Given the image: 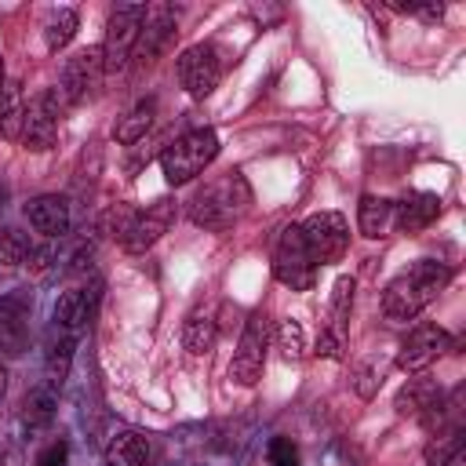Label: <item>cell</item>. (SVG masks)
<instances>
[{"label": "cell", "instance_id": "obj_1", "mask_svg": "<svg viewBox=\"0 0 466 466\" xmlns=\"http://www.w3.org/2000/svg\"><path fill=\"white\" fill-rule=\"evenodd\" d=\"M451 280V269L437 258H419L411 269H404L400 277H393L382 291V317L393 324H408L415 320Z\"/></svg>", "mask_w": 466, "mask_h": 466}, {"label": "cell", "instance_id": "obj_2", "mask_svg": "<svg viewBox=\"0 0 466 466\" xmlns=\"http://www.w3.org/2000/svg\"><path fill=\"white\" fill-rule=\"evenodd\" d=\"M248 204H251V189H248L244 175L240 171H226L222 178H215V182H208L204 189L193 193L189 218L197 226H204V229H226L248 211Z\"/></svg>", "mask_w": 466, "mask_h": 466}, {"label": "cell", "instance_id": "obj_3", "mask_svg": "<svg viewBox=\"0 0 466 466\" xmlns=\"http://www.w3.org/2000/svg\"><path fill=\"white\" fill-rule=\"evenodd\" d=\"M218 157V135L211 127H189L160 153V171L167 186H186Z\"/></svg>", "mask_w": 466, "mask_h": 466}, {"label": "cell", "instance_id": "obj_4", "mask_svg": "<svg viewBox=\"0 0 466 466\" xmlns=\"http://www.w3.org/2000/svg\"><path fill=\"white\" fill-rule=\"evenodd\" d=\"M266 346H269V317H266L262 309H255V313L244 320L240 342H237L233 360H229V379H233L237 386H255V382L262 379Z\"/></svg>", "mask_w": 466, "mask_h": 466}, {"label": "cell", "instance_id": "obj_5", "mask_svg": "<svg viewBox=\"0 0 466 466\" xmlns=\"http://www.w3.org/2000/svg\"><path fill=\"white\" fill-rule=\"evenodd\" d=\"M62 109H66V98H62L58 87H47V91L33 95V98L25 102V116H22L18 142H22L25 149H36V153L51 149L55 138H58V116H62Z\"/></svg>", "mask_w": 466, "mask_h": 466}, {"label": "cell", "instance_id": "obj_6", "mask_svg": "<svg viewBox=\"0 0 466 466\" xmlns=\"http://www.w3.org/2000/svg\"><path fill=\"white\" fill-rule=\"evenodd\" d=\"M299 229H302V240H306L313 266L339 262L350 248V222L339 211H317L306 222H299Z\"/></svg>", "mask_w": 466, "mask_h": 466}, {"label": "cell", "instance_id": "obj_7", "mask_svg": "<svg viewBox=\"0 0 466 466\" xmlns=\"http://www.w3.org/2000/svg\"><path fill=\"white\" fill-rule=\"evenodd\" d=\"M273 277L280 284H288L291 291H309L313 288V277H317V266L306 251V240H302V229L299 226H284L277 244H273Z\"/></svg>", "mask_w": 466, "mask_h": 466}, {"label": "cell", "instance_id": "obj_8", "mask_svg": "<svg viewBox=\"0 0 466 466\" xmlns=\"http://www.w3.org/2000/svg\"><path fill=\"white\" fill-rule=\"evenodd\" d=\"M142 22H146V4H124L109 15V25H106V44H102V58H106V69H124L127 58L135 55V44H138V33H142Z\"/></svg>", "mask_w": 466, "mask_h": 466}, {"label": "cell", "instance_id": "obj_9", "mask_svg": "<svg viewBox=\"0 0 466 466\" xmlns=\"http://www.w3.org/2000/svg\"><path fill=\"white\" fill-rule=\"evenodd\" d=\"M175 218H178V200H171V197L153 200L146 211H135L131 226H127L124 237H120V248H124L127 255H146V251L171 229Z\"/></svg>", "mask_w": 466, "mask_h": 466}, {"label": "cell", "instance_id": "obj_10", "mask_svg": "<svg viewBox=\"0 0 466 466\" xmlns=\"http://www.w3.org/2000/svg\"><path fill=\"white\" fill-rule=\"evenodd\" d=\"M451 350V335L441 328V324H415L408 335H404V342H400V350H397V357H393V364L400 368V371H408V375H419V371H426L437 357H444Z\"/></svg>", "mask_w": 466, "mask_h": 466}, {"label": "cell", "instance_id": "obj_11", "mask_svg": "<svg viewBox=\"0 0 466 466\" xmlns=\"http://www.w3.org/2000/svg\"><path fill=\"white\" fill-rule=\"evenodd\" d=\"M178 80L182 87L193 95V98H204L218 87L222 80V58H218V47L215 44H193L178 55Z\"/></svg>", "mask_w": 466, "mask_h": 466}, {"label": "cell", "instance_id": "obj_12", "mask_svg": "<svg viewBox=\"0 0 466 466\" xmlns=\"http://www.w3.org/2000/svg\"><path fill=\"white\" fill-rule=\"evenodd\" d=\"M102 73H106L102 47H80L73 58H66V66H62V84H58V91H62L66 106L84 102V98L98 87Z\"/></svg>", "mask_w": 466, "mask_h": 466}, {"label": "cell", "instance_id": "obj_13", "mask_svg": "<svg viewBox=\"0 0 466 466\" xmlns=\"http://www.w3.org/2000/svg\"><path fill=\"white\" fill-rule=\"evenodd\" d=\"M98 295H102V280H98V277H95L91 284L84 280V284H76V288H66V291L58 295V302H55V328L76 339V335L91 324Z\"/></svg>", "mask_w": 466, "mask_h": 466}, {"label": "cell", "instance_id": "obj_14", "mask_svg": "<svg viewBox=\"0 0 466 466\" xmlns=\"http://www.w3.org/2000/svg\"><path fill=\"white\" fill-rule=\"evenodd\" d=\"M29 313H33V299L25 291H11L0 295V353L18 357L29 346Z\"/></svg>", "mask_w": 466, "mask_h": 466}, {"label": "cell", "instance_id": "obj_15", "mask_svg": "<svg viewBox=\"0 0 466 466\" xmlns=\"http://www.w3.org/2000/svg\"><path fill=\"white\" fill-rule=\"evenodd\" d=\"M171 36H175V7H167V4L146 7V22H142V33H138V44H135V55L131 58H138V62L149 66L167 47Z\"/></svg>", "mask_w": 466, "mask_h": 466}, {"label": "cell", "instance_id": "obj_16", "mask_svg": "<svg viewBox=\"0 0 466 466\" xmlns=\"http://www.w3.org/2000/svg\"><path fill=\"white\" fill-rule=\"evenodd\" d=\"M25 218L40 237L58 240V237L69 233V200L58 197V193H40L25 204Z\"/></svg>", "mask_w": 466, "mask_h": 466}, {"label": "cell", "instance_id": "obj_17", "mask_svg": "<svg viewBox=\"0 0 466 466\" xmlns=\"http://www.w3.org/2000/svg\"><path fill=\"white\" fill-rule=\"evenodd\" d=\"M441 215V197L437 193H408L393 204L390 211V226L397 233H419L426 229L433 218Z\"/></svg>", "mask_w": 466, "mask_h": 466}, {"label": "cell", "instance_id": "obj_18", "mask_svg": "<svg viewBox=\"0 0 466 466\" xmlns=\"http://www.w3.org/2000/svg\"><path fill=\"white\" fill-rule=\"evenodd\" d=\"M441 397H444V393H441V382H437V379H430V375H411V379L397 390L393 408H397V415L422 419V415H426Z\"/></svg>", "mask_w": 466, "mask_h": 466}, {"label": "cell", "instance_id": "obj_19", "mask_svg": "<svg viewBox=\"0 0 466 466\" xmlns=\"http://www.w3.org/2000/svg\"><path fill=\"white\" fill-rule=\"evenodd\" d=\"M73 335L51 328L47 335V350H44V386H51L55 393L62 390V382L69 379V364H73Z\"/></svg>", "mask_w": 466, "mask_h": 466}, {"label": "cell", "instance_id": "obj_20", "mask_svg": "<svg viewBox=\"0 0 466 466\" xmlns=\"http://www.w3.org/2000/svg\"><path fill=\"white\" fill-rule=\"evenodd\" d=\"M215 342H218L215 313L204 309V306H197V309L186 317V324H182V346H186V353H193V357H208V353L215 350Z\"/></svg>", "mask_w": 466, "mask_h": 466}, {"label": "cell", "instance_id": "obj_21", "mask_svg": "<svg viewBox=\"0 0 466 466\" xmlns=\"http://www.w3.org/2000/svg\"><path fill=\"white\" fill-rule=\"evenodd\" d=\"M106 466H149V437L138 430H120L106 444Z\"/></svg>", "mask_w": 466, "mask_h": 466}, {"label": "cell", "instance_id": "obj_22", "mask_svg": "<svg viewBox=\"0 0 466 466\" xmlns=\"http://www.w3.org/2000/svg\"><path fill=\"white\" fill-rule=\"evenodd\" d=\"M153 116H157V98H138L124 116H116V124H113V138H116L120 146H135V142H142L146 131H149V124H153Z\"/></svg>", "mask_w": 466, "mask_h": 466}, {"label": "cell", "instance_id": "obj_23", "mask_svg": "<svg viewBox=\"0 0 466 466\" xmlns=\"http://www.w3.org/2000/svg\"><path fill=\"white\" fill-rule=\"evenodd\" d=\"M390 211H393V200L386 197H375V193H364L360 204H357V226L364 237H382L390 229Z\"/></svg>", "mask_w": 466, "mask_h": 466}, {"label": "cell", "instance_id": "obj_24", "mask_svg": "<svg viewBox=\"0 0 466 466\" xmlns=\"http://www.w3.org/2000/svg\"><path fill=\"white\" fill-rule=\"evenodd\" d=\"M22 116H25V98H22L18 84H4V91H0V138H18Z\"/></svg>", "mask_w": 466, "mask_h": 466}, {"label": "cell", "instance_id": "obj_25", "mask_svg": "<svg viewBox=\"0 0 466 466\" xmlns=\"http://www.w3.org/2000/svg\"><path fill=\"white\" fill-rule=\"evenodd\" d=\"M353 288H357L353 277H339L331 284V313H328L331 324H328V331H335L342 339H346V320H350V309H353Z\"/></svg>", "mask_w": 466, "mask_h": 466}, {"label": "cell", "instance_id": "obj_26", "mask_svg": "<svg viewBox=\"0 0 466 466\" xmlns=\"http://www.w3.org/2000/svg\"><path fill=\"white\" fill-rule=\"evenodd\" d=\"M76 25H80L76 11H69V7L51 11V15H47V22H44V44H47V51H62V47L73 40Z\"/></svg>", "mask_w": 466, "mask_h": 466}, {"label": "cell", "instance_id": "obj_27", "mask_svg": "<svg viewBox=\"0 0 466 466\" xmlns=\"http://www.w3.org/2000/svg\"><path fill=\"white\" fill-rule=\"evenodd\" d=\"M277 350H280L288 360H302V357H306L309 339H306V328H302L295 317L277 320Z\"/></svg>", "mask_w": 466, "mask_h": 466}, {"label": "cell", "instance_id": "obj_28", "mask_svg": "<svg viewBox=\"0 0 466 466\" xmlns=\"http://www.w3.org/2000/svg\"><path fill=\"white\" fill-rule=\"evenodd\" d=\"M29 237L22 233V229H15V226H4L0 229V266L4 269H15V266H22L25 258H29Z\"/></svg>", "mask_w": 466, "mask_h": 466}, {"label": "cell", "instance_id": "obj_29", "mask_svg": "<svg viewBox=\"0 0 466 466\" xmlns=\"http://www.w3.org/2000/svg\"><path fill=\"white\" fill-rule=\"evenodd\" d=\"M55 404H58L55 390H51V386H36V390L25 397V422H29V426H47V422L55 419Z\"/></svg>", "mask_w": 466, "mask_h": 466}, {"label": "cell", "instance_id": "obj_30", "mask_svg": "<svg viewBox=\"0 0 466 466\" xmlns=\"http://www.w3.org/2000/svg\"><path fill=\"white\" fill-rule=\"evenodd\" d=\"M455 451H462V430H459V426H455L451 433H444V437H437V441L426 444V462H430V466H444Z\"/></svg>", "mask_w": 466, "mask_h": 466}, {"label": "cell", "instance_id": "obj_31", "mask_svg": "<svg viewBox=\"0 0 466 466\" xmlns=\"http://www.w3.org/2000/svg\"><path fill=\"white\" fill-rule=\"evenodd\" d=\"M266 462L269 466H299V448L291 444V437H273L266 448Z\"/></svg>", "mask_w": 466, "mask_h": 466}, {"label": "cell", "instance_id": "obj_32", "mask_svg": "<svg viewBox=\"0 0 466 466\" xmlns=\"http://www.w3.org/2000/svg\"><path fill=\"white\" fill-rule=\"evenodd\" d=\"M379 371L371 368V364H357L353 368V390H357V397H364V400H371L375 397V390H379Z\"/></svg>", "mask_w": 466, "mask_h": 466}, {"label": "cell", "instance_id": "obj_33", "mask_svg": "<svg viewBox=\"0 0 466 466\" xmlns=\"http://www.w3.org/2000/svg\"><path fill=\"white\" fill-rule=\"evenodd\" d=\"M66 459H69V444L66 441H51L47 448H40L36 466H66Z\"/></svg>", "mask_w": 466, "mask_h": 466}, {"label": "cell", "instance_id": "obj_34", "mask_svg": "<svg viewBox=\"0 0 466 466\" xmlns=\"http://www.w3.org/2000/svg\"><path fill=\"white\" fill-rule=\"evenodd\" d=\"M342 342H346L342 335H335V331H328V328H324V331H320V339H317V353H320V357H328V360H339V357H342Z\"/></svg>", "mask_w": 466, "mask_h": 466}, {"label": "cell", "instance_id": "obj_35", "mask_svg": "<svg viewBox=\"0 0 466 466\" xmlns=\"http://www.w3.org/2000/svg\"><path fill=\"white\" fill-rule=\"evenodd\" d=\"M51 244H55V240H51ZM51 244H47V248H33V251H29V269H33L36 277H40V273H47V269L55 266V248H51Z\"/></svg>", "mask_w": 466, "mask_h": 466}, {"label": "cell", "instance_id": "obj_36", "mask_svg": "<svg viewBox=\"0 0 466 466\" xmlns=\"http://www.w3.org/2000/svg\"><path fill=\"white\" fill-rule=\"evenodd\" d=\"M444 466H466V451H455V455H451Z\"/></svg>", "mask_w": 466, "mask_h": 466}, {"label": "cell", "instance_id": "obj_37", "mask_svg": "<svg viewBox=\"0 0 466 466\" xmlns=\"http://www.w3.org/2000/svg\"><path fill=\"white\" fill-rule=\"evenodd\" d=\"M4 390H7V368H4V353H0V397H4Z\"/></svg>", "mask_w": 466, "mask_h": 466}, {"label": "cell", "instance_id": "obj_38", "mask_svg": "<svg viewBox=\"0 0 466 466\" xmlns=\"http://www.w3.org/2000/svg\"><path fill=\"white\" fill-rule=\"evenodd\" d=\"M0 466H11V455L7 451H0Z\"/></svg>", "mask_w": 466, "mask_h": 466}, {"label": "cell", "instance_id": "obj_39", "mask_svg": "<svg viewBox=\"0 0 466 466\" xmlns=\"http://www.w3.org/2000/svg\"><path fill=\"white\" fill-rule=\"evenodd\" d=\"M0 91H4V58H0Z\"/></svg>", "mask_w": 466, "mask_h": 466}, {"label": "cell", "instance_id": "obj_40", "mask_svg": "<svg viewBox=\"0 0 466 466\" xmlns=\"http://www.w3.org/2000/svg\"><path fill=\"white\" fill-rule=\"evenodd\" d=\"M4 197H7V193H4V189H0V208H4Z\"/></svg>", "mask_w": 466, "mask_h": 466}]
</instances>
